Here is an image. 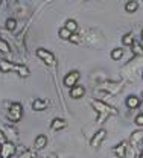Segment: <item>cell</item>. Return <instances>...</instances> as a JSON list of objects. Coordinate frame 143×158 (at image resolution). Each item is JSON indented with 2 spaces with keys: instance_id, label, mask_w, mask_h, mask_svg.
<instances>
[{
  "instance_id": "18",
  "label": "cell",
  "mask_w": 143,
  "mask_h": 158,
  "mask_svg": "<svg viewBox=\"0 0 143 158\" xmlns=\"http://www.w3.org/2000/svg\"><path fill=\"white\" fill-rule=\"evenodd\" d=\"M123 56V49H113L111 50V58L114 59V61H119V59Z\"/></svg>"
},
{
  "instance_id": "19",
  "label": "cell",
  "mask_w": 143,
  "mask_h": 158,
  "mask_svg": "<svg viewBox=\"0 0 143 158\" xmlns=\"http://www.w3.org/2000/svg\"><path fill=\"white\" fill-rule=\"evenodd\" d=\"M0 52L2 53H9L11 52V47H9L8 41H5V40H2V38H0Z\"/></svg>"
},
{
  "instance_id": "29",
  "label": "cell",
  "mask_w": 143,
  "mask_h": 158,
  "mask_svg": "<svg viewBox=\"0 0 143 158\" xmlns=\"http://www.w3.org/2000/svg\"><path fill=\"white\" fill-rule=\"evenodd\" d=\"M142 78H143V73H142Z\"/></svg>"
},
{
  "instance_id": "1",
  "label": "cell",
  "mask_w": 143,
  "mask_h": 158,
  "mask_svg": "<svg viewBox=\"0 0 143 158\" xmlns=\"http://www.w3.org/2000/svg\"><path fill=\"white\" fill-rule=\"evenodd\" d=\"M21 116H23V106H21V103H19V102L11 103V106L8 110V118L11 122H19L21 118Z\"/></svg>"
},
{
  "instance_id": "5",
  "label": "cell",
  "mask_w": 143,
  "mask_h": 158,
  "mask_svg": "<svg viewBox=\"0 0 143 158\" xmlns=\"http://www.w3.org/2000/svg\"><path fill=\"white\" fill-rule=\"evenodd\" d=\"M91 105L96 108V111H99L101 114H114V111H113V108L111 106H108L107 103H103L102 100H91Z\"/></svg>"
},
{
  "instance_id": "22",
  "label": "cell",
  "mask_w": 143,
  "mask_h": 158,
  "mask_svg": "<svg viewBox=\"0 0 143 158\" xmlns=\"http://www.w3.org/2000/svg\"><path fill=\"white\" fill-rule=\"evenodd\" d=\"M70 35H72V34H70L65 27H61V29L58 31V37H60L61 40H69L70 38Z\"/></svg>"
},
{
  "instance_id": "27",
  "label": "cell",
  "mask_w": 143,
  "mask_h": 158,
  "mask_svg": "<svg viewBox=\"0 0 143 158\" xmlns=\"http://www.w3.org/2000/svg\"><path fill=\"white\" fill-rule=\"evenodd\" d=\"M140 37H142V40H143V29H142V32H140Z\"/></svg>"
},
{
  "instance_id": "8",
  "label": "cell",
  "mask_w": 143,
  "mask_h": 158,
  "mask_svg": "<svg viewBox=\"0 0 143 158\" xmlns=\"http://www.w3.org/2000/svg\"><path fill=\"white\" fill-rule=\"evenodd\" d=\"M140 98H137V96H134V94H131V96H128L126 100H125V105L129 108V110H136V108H139L140 106Z\"/></svg>"
},
{
  "instance_id": "25",
  "label": "cell",
  "mask_w": 143,
  "mask_h": 158,
  "mask_svg": "<svg viewBox=\"0 0 143 158\" xmlns=\"http://www.w3.org/2000/svg\"><path fill=\"white\" fill-rule=\"evenodd\" d=\"M134 122H136V125H137V126H143V113L142 114H139V116H136Z\"/></svg>"
},
{
  "instance_id": "17",
  "label": "cell",
  "mask_w": 143,
  "mask_h": 158,
  "mask_svg": "<svg viewBox=\"0 0 143 158\" xmlns=\"http://www.w3.org/2000/svg\"><path fill=\"white\" fill-rule=\"evenodd\" d=\"M137 8H139V3H137V2H134V0H129V2L125 5V11H126V12H129V14H131V12H136V11H137Z\"/></svg>"
},
{
  "instance_id": "9",
  "label": "cell",
  "mask_w": 143,
  "mask_h": 158,
  "mask_svg": "<svg viewBox=\"0 0 143 158\" xmlns=\"http://www.w3.org/2000/svg\"><path fill=\"white\" fill-rule=\"evenodd\" d=\"M46 108H47V100L46 99L37 98L32 100V110L34 111H44Z\"/></svg>"
},
{
  "instance_id": "3",
  "label": "cell",
  "mask_w": 143,
  "mask_h": 158,
  "mask_svg": "<svg viewBox=\"0 0 143 158\" xmlns=\"http://www.w3.org/2000/svg\"><path fill=\"white\" fill-rule=\"evenodd\" d=\"M15 152H17V148H15V144L11 143V141H6V143H3V144L0 146V157L2 158L14 157Z\"/></svg>"
},
{
  "instance_id": "21",
  "label": "cell",
  "mask_w": 143,
  "mask_h": 158,
  "mask_svg": "<svg viewBox=\"0 0 143 158\" xmlns=\"http://www.w3.org/2000/svg\"><path fill=\"white\" fill-rule=\"evenodd\" d=\"M5 26H6L8 31H14V29L17 27V20L15 19H8L6 20V23H5Z\"/></svg>"
},
{
  "instance_id": "13",
  "label": "cell",
  "mask_w": 143,
  "mask_h": 158,
  "mask_svg": "<svg viewBox=\"0 0 143 158\" xmlns=\"http://www.w3.org/2000/svg\"><path fill=\"white\" fill-rule=\"evenodd\" d=\"M0 70H2L3 73L14 72V70H15V64L11 62V61H5V59H2V61H0Z\"/></svg>"
},
{
  "instance_id": "20",
  "label": "cell",
  "mask_w": 143,
  "mask_h": 158,
  "mask_svg": "<svg viewBox=\"0 0 143 158\" xmlns=\"http://www.w3.org/2000/svg\"><path fill=\"white\" fill-rule=\"evenodd\" d=\"M122 43H123V46H132L134 37H132L131 34H125V35L122 37Z\"/></svg>"
},
{
  "instance_id": "12",
  "label": "cell",
  "mask_w": 143,
  "mask_h": 158,
  "mask_svg": "<svg viewBox=\"0 0 143 158\" xmlns=\"http://www.w3.org/2000/svg\"><path fill=\"white\" fill-rule=\"evenodd\" d=\"M113 152L119 158H125V155H126V143L122 141V143H119L117 146H114V148H113Z\"/></svg>"
},
{
  "instance_id": "2",
  "label": "cell",
  "mask_w": 143,
  "mask_h": 158,
  "mask_svg": "<svg viewBox=\"0 0 143 158\" xmlns=\"http://www.w3.org/2000/svg\"><path fill=\"white\" fill-rule=\"evenodd\" d=\"M79 78H81V73H79L78 70H72V72H69V73L64 76L62 82H64V85H65L67 88H72V87L78 85Z\"/></svg>"
},
{
  "instance_id": "15",
  "label": "cell",
  "mask_w": 143,
  "mask_h": 158,
  "mask_svg": "<svg viewBox=\"0 0 143 158\" xmlns=\"http://www.w3.org/2000/svg\"><path fill=\"white\" fill-rule=\"evenodd\" d=\"M70 34H75L76 31H78V23H76V20H73V19H69L67 21H65V26H64Z\"/></svg>"
},
{
  "instance_id": "26",
  "label": "cell",
  "mask_w": 143,
  "mask_h": 158,
  "mask_svg": "<svg viewBox=\"0 0 143 158\" xmlns=\"http://www.w3.org/2000/svg\"><path fill=\"white\" fill-rule=\"evenodd\" d=\"M8 140H6V134L3 132V131H0V146L3 144V143H6Z\"/></svg>"
},
{
  "instance_id": "11",
  "label": "cell",
  "mask_w": 143,
  "mask_h": 158,
  "mask_svg": "<svg viewBox=\"0 0 143 158\" xmlns=\"http://www.w3.org/2000/svg\"><path fill=\"white\" fill-rule=\"evenodd\" d=\"M142 141H143V131H134L131 134V137H129V144L131 146H136V144H139Z\"/></svg>"
},
{
  "instance_id": "10",
  "label": "cell",
  "mask_w": 143,
  "mask_h": 158,
  "mask_svg": "<svg viewBox=\"0 0 143 158\" xmlns=\"http://www.w3.org/2000/svg\"><path fill=\"white\" fill-rule=\"evenodd\" d=\"M67 126V122L64 118H53L52 123H50V129L52 131H60V129H64Z\"/></svg>"
},
{
  "instance_id": "4",
  "label": "cell",
  "mask_w": 143,
  "mask_h": 158,
  "mask_svg": "<svg viewBox=\"0 0 143 158\" xmlns=\"http://www.w3.org/2000/svg\"><path fill=\"white\" fill-rule=\"evenodd\" d=\"M37 56L43 59L44 64H47V65H53L55 64V55L50 50H47V49H37Z\"/></svg>"
},
{
  "instance_id": "24",
  "label": "cell",
  "mask_w": 143,
  "mask_h": 158,
  "mask_svg": "<svg viewBox=\"0 0 143 158\" xmlns=\"http://www.w3.org/2000/svg\"><path fill=\"white\" fill-rule=\"evenodd\" d=\"M69 40H70L72 43H79V41H81V35L75 32V34H72V35H70V38Z\"/></svg>"
},
{
  "instance_id": "28",
  "label": "cell",
  "mask_w": 143,
  "mask_h": 158,
  "mask_svg": "<svg viewBox=\"0 0 143 158\" xmlns=\"http://www.w3.org/2000/svg\"><path fill=\"white\" fill-rule=\"evenodd\" d=\"M139 158H143V152H142V154H140V157H139Z\"/></svg>"
},
{
  "instance_id": "16",
  "label": "cell",
  "mask_w": 143,
  "mask_h": 158,
  "mask_svg": "<svg viewBox=\"0 0 143 158\" xmlns=\"http://www.w3.org/2000/svg\"><path fill=\"white\" fill-rule=\"evenodd\" d=\"M14 72H17L21 78H27L29 73H31L29 69H27L26 65H23V64H15V70H14Z\"/></svg>"
},
{
  "instance_id": "30",
  "label": "cell",
  "mask_w": 143,
  "mask_h": 158,
  "mask_svg": "<svg viewBox=\"0 0 143 158\" xmlns=\"http://www.w3.org/2000/svg\"><path fill=\"white\" fill-rule=\"evenodd\" d=\"M142 98H143V96H142Z\"/></svg>"
},
{
  "instance_id": "6",
  "label": "cell",
  "mask_w": 143,
  "mask_h": 158,
  "mask_svg": "<svg viewBox=\"0 0 143 158\" xmlns=\"http://www.w3.org/2000/svg\"><path fill=\"white\" fill-rule=\"evenodd\" d=\"M105 138H107V131H105V129H99V131L93 135L91 141H90V144H91L93 148H99V144L102 143Z\"/></svg>"
},
{
  "instance_id": "14",
  "label": "cell",
  "mask_w": 143,
  "mask_h": 158,
  "mask_svg": "<svg viewBox=\"0 0 143 158\" xmlns=\"http://www.w3.org/2000/svg\"><path fill=\"white\" fill-rule=\"evenodd\" d=\"M46 144H47V137H46L44 134H40V135H37L35 141H34V148H35L37 151H40V149H43V148H44Z\"/></svg>"
},
{
  "instance_id": "7",
  "label": "cell",
  "mask_w": 143,
  "mask_h": 158,
  "mask_svg": "<svg viewBox=\"0 0 143 158\" xmlns=\"http://www.w3.org/2000/svg\"><path fill=\"white\" fill-rule=\"evenodd\" d=\"M85 94V87L84 85H75L70 88V98L72 99H81Z\"/></svg>"
},
{
  "instance_id": "23",
  "label": "cell",
  "mask_w": 143,
  "mask_h": 158,
  "mask_svg": "<svg viewBox=\"0 0 143 158\" xmlns=\"http://www.w3.org/2000/svg\"><path fill=\"white\" fill-rule=\"evenodd\" d=\"M132 47H134V49H132V52H134L136 55H143V47L139 44V43H136V41H134V43H132Z\"/></svg>"
}]
</instances>
